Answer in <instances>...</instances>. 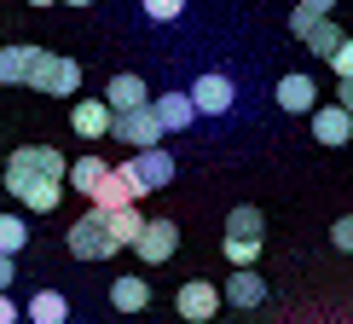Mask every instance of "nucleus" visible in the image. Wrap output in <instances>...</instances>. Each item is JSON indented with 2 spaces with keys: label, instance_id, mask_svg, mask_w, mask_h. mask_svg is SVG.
Listing matches in <instances>:
<instances>
[{
  "label": "nucleus",
  "instance_id": "f257e3e1",
  "mask_svg": "<svg viewBox=\"0 0 353 324\" xmlns=\"http://www.w3.org/2000/svg\"><path fill=\"white\" fill-rule=\"evenodd\" d=\"M64 174H70V162H64V151H52V145H18V151L6 156V191L29 185V180L64 185Z\"/></svg>",
  "mask_w": 353,
  "mask_h": 324
},
{
  "label": "nucleus",
  "instance_id": "f03ea898",
  "mask_svg": "<svg viewBox=\"0 0 353 324\" xmlns=\"http://www.w3.org/2000/svg\"><path fill=\"white\" fill-rule=\"evenodd\" d=\"M116 174L128 180V191H134V197H145V191H163V185L174 180V156L157 145V151H139V156L116 162Z\"/></svg>",
  "mask_w": 353,
  "mask_h": 324
},
{
  "label": "nucleus",
  "instance_id": "7ed1b4c3",
  "mask_svg": "<svg viewBox=\"0 0 353 324\" xmlns=\"http://www.w3.org/2000/svg\"><path fill=\"white\" fill-rule=\"evenodd\" d=\"M23 87H35V93H52V99H70V93L81 87V64H76V58H64V52H41Z\"/></svg>",
  "mask_w": 353,
  "mask_h": 324
},
{
  "label": "nucleus",
  "instance_id": "20e7f679",
  "mask_svg": "<svg viewBox=\"0 0 353 324\" xmlns=\"http://www.w3.org/2000/svg\"><path fill=\"white\" fill-rule=\"evenodd\" d=\"M185 99H191V110H197V116H226L232 105H238V81L220 76V70H203V76L185 87Z\"/></svg>",
  "mask_w": 353,
  "mask_h": 324
},
{
  "label": "nucleus",
  "instance_id": "39448f33",
  "mask_svg": "<svg viewBox=\"0 0 353 324\" xmlns=\"http://www.w3.org/2000/svg\"><path fill=\"white\" fill-rule=\"evenodd\" d=\"M110 139L116 145H128V151H157L163 145V128H157V116H151V105L145 110H128V116H110Z\"/></svg>",
  "mask_w": 353,
  "mask_h": 324
},
{
  "label": "nucleus",
  "instance_id": "423d86ee",
  "mask_svg": "<svg viewBox=\"0 0 353 324\" xmlns=\"http://www.w3.org/2000/svg\"><path fill=\"white\" fill-rule=\"evenodd\" d=\"M70 255L76 261H110L116 249H110V232H105V214L99 209H87L76 226H70Z\"/></svg>",
  "mask_w": 353,
  "mask_h": 324
},
{
  "label": "nucleus",
  "instance_id": "0eeeda50",
  "mask_svg": "<svg viewBox=\"0 0 353 324\" xmlns=\"http://www.w3.org/2000/svg\"><path fill=\"white\" fill-rule=\"evenodd\" d=\"M174 249H180V226H174V220H145L139 238H134V255L145 261V267H163V261H174Z\"/></svg>",
  "mask_w": 353,
  "mask_h": 324
},
{
  "label": "nucleus",
  "instance_id": "6e6552de",
  "mask_svg": "<svg viewBox=\"0 0 353 324\" xmlns=\"http://www.w3.org/2000/svg\"><path fill=\"white\" fill-rule=\"evenodd\" d=\"M174 307H180L185 324H209L220 313V284H209V278H185L180 296H174Z\"/></svg>",
  "mask_w": 353,
  "mask_h": 324
},
{
  "label": "nucleus",
  "instance_id": "1a4fd4ad",
  "mask_svg": "<svg viewBox=\"0 0 353 324\" xmlns=\"http://www.w3.org/2000/svg\"><path fill=\"white\" fill-rule=\"evenodd\" d=\"M110 116H128V110H145L151 105V87H145V76H134V70H122V76L105 81V99H99Z\"/></svg>",
  "mask_w": 353,
  "mask_h": 324
},
{
  "label": "nucleus",
  "instance_id": "9d476101",
  "mask_svg": "<svg viewBox=\"0 0 353 324\" xmlns=\"http://www.w3.org/2000/svg\"><path fill=\"white\" fill-rule=\"evenodd\" d=\"M272 99H278V110H290V116H313L319 110V87H313V76H278V87H272Z\"/></svg>",
  "mask_w": 353,
  "mask_h": 324
},
{
  "label": "nucleus",
  "instance_id": "9b49d317",
  "mask_svg": "<svg viewBox=\"0 0 353 324\" xmlns=\"http://www.w3.org/2000/svg\"><path fill=\"white\" fill-rule=\"evenodd\" d=\"M151 116H157L163 134H185V128L197 122V110H191V99L180 93V87H174V93H157V99H151Z\"/></svg>",
  "mask_w": 353,
  "mask_h": 324
},
{
  "label": "nucleus",
  "instance_id": "f8f14e48",
  "mask_svg": "<svg viewBox=\"0 0 353 324\" xmlns=\"http://www.w3.org/2000/svg\"><path fill=\"white\" fill-rule=\"evenodd\" d=\"M23 324H70V301L58 290H35L23 301Z\"/></svg>",
  "mask_w": 353,
  "mask_h": 324
},
{
  "label": "nucleus",
  "instance_id": "ddd939ff",
  "mask_svg": "<svg viewBox=\"0 0 353 324\" xmlns=\"http://www.w3.org/2000/svg\"><path fill=\"white\" fill-rule=\"evenodd\" d=\"M220 301H232V307H243V313H249V307L267 301V278H261V272H232L226 290H220Z\"/></svg>",
  "mask_w": 353,
  "mask_h": 324
},
{
  "label": "nucleus",
  "instance_id": "4468645a",
  "mask_svg": "<svg viewBox=\"0 0 353 324\" xmlns=\"http://www.w3.org/2000/svg\"><path fill=\"white\" fill-rule=\"evenodd\" d=\"M110 307L116 313H145V307H151V284H145L139 272H122L110 284Z\"/></svg>",
  "mask_w": 353,
  "mask_h": 324
},
{
  "label": "nucleus",
  "instance_id": "2eb2a0df",
  "mask_svg": "<svg viewBox=\"0 0 353 324\" xmlns=\"http://www.w3.org/2000/svg\"><path fill=\"white\" fill-rule=\"evenodd\" d=\"M313 139H319V145H336V151H342V145L353 139V122H347V116L336 110V105H319V110H313Z\"/></svg>",
  "mask_w": 353,
  "mask_h": 324
},
{
  "label": "nucleus",
  "instance_id": "dca6fc26",
  "mask_svg": "<svg viewBox=\"0 0 353 324\" xmlns=\"http://www.w3.org/2000/svg\"><path fill=\"white\" fill-rule=\"evenodd\" d=\"M105 174H110V162H105V156H76V162H70V174H64V180L76 185L81 197H99V185H105Z\"/></svg>",
  "mask_w": 353,
  "mask_h": 324
},
{
  "label": "nucleus",
  "instance_id": "f3484780",
  "mask_svg": "<svg viewBox=\"0 0 353 324\" xmlns=\"http://www.w3.org/2000/svg\"><path fill=\"white\" fill-rule=\"evenodd\" d=\"M70 128H76L81 139H105L110 134V110L99 105V99H81V105L70 110Z\"/></svg>",
  "mask_w": 353,
  "mask_h": 324
},
{
  "label": "nucleus",
  "instance_id": "a211bd4d",
  "mask_svg": "<svg viewBox=\"0 0 353 324\" xmlns=\"http://www.w3.org/2000/svg\"><path fill=\"white\" fill-rule=\"evenodd\" d=\"M261 232H267V220H261V209H249V203H238L226 214V243H261Z\"/></svg>",
  "mask_w": 353,
  "mask_h": 324
},
{
  "label": "nucleus",
  "instance_id": "6ab92c4d",
  "mask_svg": "<svg viewBox=\"0 0 353 324\" xmlns=\"http://www.w3.org/2000/svg\"><path fill=\"white\" fill-rule=\"evenodd\" d=\"M35 58L41 47H0V87H12V81H29V70H35Z\"/></svg>",
  "mask_w": 353,
  "mask_h": 324
},
{
  "label": "nucleus",
  "instance_id": "aec40b11",
  "mask_svg": "<svg viewBox=\"0 0 353 324\" xmlns=\"http://www.w3.org/2000/svg\"><path fill=\"white\" fill-rule=\"evenodd\" d=\"M105 214V232H110V249H134V238H139V209H99Z\"/></svg>",
  "mask_w": 353,
  "mask_h": 324
},
{
  "label": "nucleus",
  "instance_id": "412c9836",
  "mask_svg": "<svg viewBox=\"0 0 353 324\" xmlns=\"http://www.w3.org/2000/svg\"><path fill=\"white\" fill-rule=\"evenodd\" d=\"M58 191H64V185H52V180H29V185H12V197H18L29 214H52L58 209Z\"/></svg>",
  "mask_w": 353,
  "mask_h": 324
},
{
  "label": "nucleus",
  "instance_id": "4be33fe9",
  "mask_svg": "<svg viewBox=\"0 0 353 324\" xmlns=\"http://www.w3.org/2000/svg\"><path fill=\"white\" fill-rule=\"evenodd\" d=\"M23 243H29V226H23L18 214H0V255L18 261V255H23Z\"/></svg>",
  "mask_w": 353,
  "mask_h": 324
},
{
  "label": "nucleus",
  "instance_id": "5701e85b",
  "mask_svg": "<svg viewBox=\"0 0 353 324\" xmlns=\"http://www.w3.org/2000/svg\"><path fill=\"white\" fill-rule=\"evenodd\" d=\"M301 41H307V47H313L319 58H330V52H336V47H342V41H347V35H342V29H336V23L325 18V23H313V29H307V35H301Z\"/></svg>",
  "mask_w": 353,
  "mask_h": 324
},
{
  "label": "nucleus",
  "instance_id": "b1692460",
  "mask_svg": "<svg viewBox=\"0 0 353 324\" xmlns=\"http://www.w3.org/2000/svg\"><path fill=\"white\" fill-rule=\"evenodd\" d=\"M325 18H330V0H301V6L290 12V29H296V35H307V29L325 23Z\"/></svg>",
  "mask_w": 353,
  "mask_h": 324
},
{
  "label": "nucleus",
  "instance_id": "393cba45",
  "mask_svg": "<svg viewBox=\"0 0 353 324\" xmlns=\"http://www.w3.org/2000/svg\"><path fill=\"white\" fill-rule=\"evenodd\" d=\"M180 12H185V0H145V18L151 23H180Z\"/></svg>",
  "mask_w": 353,
  "mask_h": 324
},
{
  "label": "nucleus",
  "instance_id": "a878e982",
  "mask_svg": "<svg viewBox=\"0 0 353 324\" xmlns=\"http://www.w3.org/2000/svg\"><path fill=\"white\" fill-rule=\"evenodd\" d=\"M330 70H336V76H342V81H353V35H347L342 47L330 52Z\"/></svg>",
  "mask_w": 353,
  "mask_h": 324
},
{
  "label": "nucleus",
  "instance_id": "bb28decb",
  "mask_svg": "<svg viewBox=\"0 0 353 324\" xmlns=\"http://www.w3.org/2000/svg\"><path fill=\"white\" fill-rule=\"evenodd\" d=\"M330 243L342 249V255H353V214H342V220L330 226Z\"/></svg>",
  "mask_w": 353,
  "mask_h": 324
},
{
  "label": "nucleus",
  "instance_id": "cd10ccee",
  "mask_svg": "<svg viewBox=\"0 0 353 324\" xmlns=\"http://www.w3.org/2000/svg\"><path fill=\"white\" fill-rule=\"evenodd\" d=\"M336 110H342L347 122H353V81H342V93H336Z\"/></svg>",
  "mask_w": 353,
  "mask_h": 324
},
{
  "label": "nucleus",
  "instance_id": "c85d7f7f",
  "mask_svg": "<svg viewBox=\"0 0 353 324\" xmlns=\"http://www.w3.org/2000/svg\"><path fill=\"white\" fill-rule=\"evenodd\" d=\"M23 313H18V301H12V296H0V324H18Z\"/></svg>",
  "mask_w": 353,
  "mask_h": 324
},
{
  "label": "nucleus",
  "instance_id": "c756f323",
  "mask_svg": "<svg viewBox=\"0 0 353 324\" xmlns=\"http://www.w3.org/2000/svg\"><path fill=\"white\" fill-rule=\"evenodd\" d=\"M12 278H18V261H6V255H0V296H6V284H12Z\"/></svg>",
  "mask_w": 353,
  "mask_h": 324
}]
</instances>
